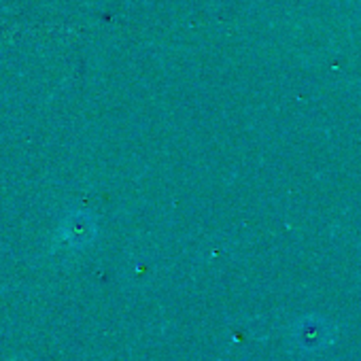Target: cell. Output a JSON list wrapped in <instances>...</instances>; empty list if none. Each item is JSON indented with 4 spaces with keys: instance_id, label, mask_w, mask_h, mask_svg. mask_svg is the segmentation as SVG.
Returning a JSON list of instances; mask_svg holds the SVG:
<instances>
[{
    "instance_id": "cell-1",
    "label": "cell",
    "mask_w": 361,
    "mask_h": 361,
    "mask_svg": "<svg viewBox=\"0 0 361 361\" xmlns=\"http://www.w3.org/2000/svg\"><path fill=\"white\" fill-rule=\"evenodd\" d=\"M298 340L302 342V346L306 348H319L327 342V327L323 321L317 319H306L302 321L300 329H298Z\"/></svg>"
}]
</instances>
